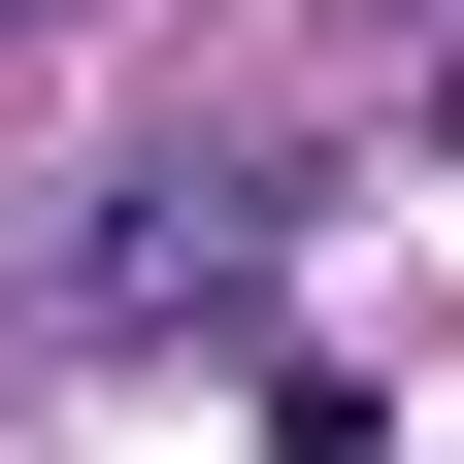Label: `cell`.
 Returning <instances> with one entry per match:
<instances>
[]
</instances>
